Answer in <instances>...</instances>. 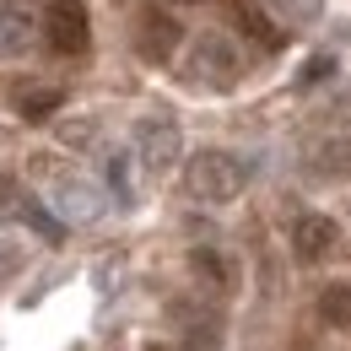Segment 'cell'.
Here are the masks:
<instances>
[{"instance_id":"obj_3","label":"cell","mask_w":351,"mask_h":351,"mask_svg":"<svg viewBox=\"0 0 351 351\" xmlns=\"http://www.w3.org/2000/svg\"><path fill=\"white\" fill-rule=\"evenodd\" d=\"M135 157H141L146 173H168L178 157H184V135H178V125L168 114H146L135 125Z\"/></svg>"},{"instance_id":"obj_4","label":"cell","mask_w":351,"mask_h":351,"mask_svg":"<svg viewBox=\"0 0 351 351\" xmlns=\"http://www.w3.org/2000/svg\"><path fill=\"white\" fill-rule=\"evenodd\" d=\"M44 44L54 54H82L92 44V22L82 0H49L44 5Z\"/></svg>"},{"instance_id":"obj_18","label":"cell","mask_w":351,"mask_h":351,"mask_svg":"<svg viewBox=\"0 0 351 351\" xmlns=\"http://www.w3.org/2000/svg\"><path fill=\"white\" fill-rule=\"evenodd\" d=\"M11 270H16V254H5V249H0V281H5Z\"/></svg>"},{"instance_id":"obj_2","label":"cell","mask_w":351,"mask_h":351,"mask_svg":"<svg viewBox=\"0 0 351 351\" xmlns=\"http://www.w3.org/2000/svg\"><path fill=\"white\" fill-rule=\"evenodd\" d=\"M184 76L195 87H211V92H227L238 82V49L227 44L221 33H200L189 44V60H184Z\"/></svg>"},{"instance_id":"obj_14","label":"cell","mask_w":351,"mask_h":351,"mask_svg":"<svg viewBox=\"0 0 351 351\" xmlns=\"http://www.w3.org/2000/svg\"><path fill=\"white\" fill-rule=\"evenodd\" d=\"M276 22H313L324 11V0H265Z\"/></svg>"},{"instance_id":"obj_8","label":"cell","mask_w":351,"mask_h":351,"mask_svg":"<svg viewBox=\"0 0 351 351\" xmlns=\"http://www.w3.org/2000/svg\"><path fill=\"white\" fill-rule=\"evenodd\" d=\"M238 27H243V38H254L260 49H287V27H276V16L265 11L260 0H238Z\"/></svg>"},{"instance_id":"obj_7","label":"cell","mask_w":351,"mask_h":351,"mask_svg":"<svg viewBox=\"0 0 351 351\" xmlns=\"http://www.w3.org/2000/svg\"><path fill=\"white\" fill-rule=\"evenodd\" d=\"M178 38H184L178 22H173V16H162V11H146V16L135 22V44H141L146 60H168V54L178 49Z\"/></svg>"},{"instance_id":"obj_5","label":"cell","mask_w":351,"mask_h":351,"mask_svg":"<svg viewBox=\"0 0 351 351\" xmlns=\"http://www.w3.org/2000/svg\"><path fill=\"white\" fill-rule=\"evenodd\" d=\"M303 162L313 178H351V135H319V141H308Z\"/></svg>"},{"instance_id":"obj_13","label":"cell","mask_w":351,"mask_h":351,"mask_svg":"<svg viewBox=\"0 0 351 351\" xmlns=\"http://www.w3.org/2000/svg\"><path fill=\"white\" fill-rule=\"evenodd\" d=\"M103 173H108V189H114L119 200H135V184H130V152H108Z\"/></svg>"},{"instance_id":"obj_16","label":"cell","mask_w":351,"mask_h":351,"mask_svg":"<svg viewBox=\"0 0 351 351\" xmlns=\"http://www.w3.org/2000/svg\"><path fill=\"white\" fill-rule=\"evenodd\" d=\"M92 135H97V125H92V119H82V125H76V130H71V125H65V146H87Z\"/></svg>"},{"instance_id":"obj_6","label":"cell","mask_w":351,"mask_h":351,"mask_svg":"<svg viewBox=\"0 0 351 351\" xmlns=\"http://www.w3.org/2000/svg\"><path fill=\"white\" fill-rule=\"evenodd\" d=\"M54 211H60V221H97L103 217V195L87 178H60L54 184Z\"/></svg>"},{"instance_id":"obj_9","label":"cell","mask_w":351,"mask_h":351,"mask_svg":"<svg viewBox=\"0 0 351 351\" xmlns=\"http://www.w3.org/2000/svg\"><path fill=\"white\" fill-rule=\"evenodd\" d=\"M33 11L27 5H16V0H0V60H11V54H22V49L33 44Z\"/></svg>"},{"instance_id":"obj_19","label":"cell","mask_w":351,"mask_h":351,"mask_svg":"<svg viewBox=\"0 0 351 351\" xmlns=\"http://www.w3.org/2000/svg\"><path fill=\"white\" fill-rule=\"evenodd\" d=\"M173 5H200V0H173Z\"/></svg>"},{"instance_id":"obj_11","label":"cell","mask_w":351,"mask_h":351,"mask_svg":"<svg viewBox=\"0 0 351 351\" xmlns=\"http://www.w3.org/2000/svg\"><path fill=\"white\" fill-rule=\"evenodd\" d=\"M60 103H65V92L60 87H27V92H16V114L22 119H49V114H60Z\"/></svg>"},{"instance_id":"obj_15","label":"cell","mask_w":351,"mask_h":351,"mask_svg":"<svg viewBox=\"0 0 351 351\" xmlns=\"http://www.w3.org/2000/svg\"><path fill=\"white\" fill-rule=\"evenodd\" d=\"M22 217L33 221V227H38V232H44V238H54V232H60V221H54V217H44V211H38V206H27V211H22Z\"/></svg>"},{"instance_id":"obj_17","label":"cell","mask_w":351,"mask_h":351,"mask_svg":"<svg viewBox=\"0 0 351 351\" xmlns=\"http://www.w3.org/2000/svg\"><path fill=\"white\" fill-rule=\"evenodd\" d=\"M11 200H16V178H11V173H0V217L11 211Z\"/></svg>"},{"instance_id":"obj_10","label":"cell","mask_w":351,"mask_h":351,"mask_svg":"<svg viewBox=\"0 0 351 351\" xmlns=\"http://www.w3.org/2000/svg\"><path fill=\"white\" fill-rule=\"evenodd\" d=\"M292 249H298V260H303V265L324 260V254L335 249V221H330V217H303L298 227H292Z\"/></svg>"},{"instance_id":"obj_12","label":"cell","mask_w":351,"mask_h":351,"mask_svg":"<svg viewBox=\"0 0 351 351\" xmlns=\"http://www.w3.org/2000/svg\"><path fill=\"white\" fill-rule=\"evenodd\" d=\"M319 313L335 324V330H351V281H335L319 292Z\"/></svg>"},{"instance_id":"obj_1","label":"cell","mask_w":351,"mask_h":351,"mask_svg":"<svg viewBox=\"0 0 351 351\" xmlns=\"http://www.w3.org/2000/svg\"><path fill=\"white\" fill-rule=\"evenodd\" d=\"M243 178H249V168H243L232 152L206 146V152H195V157H189V195H195V200H206V206H227V200H238Z\"/></svg>"}]
</instances>
